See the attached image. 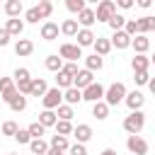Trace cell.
<instances>
[{"label":"cell","mask_w":155,"mask_h":155,"mask_svg":"<svg viewBox=\"0 0 155 155\" xmlns=\"http://www.w3.org/2000/svg\"><path fill=\"white\" fill-rule=\"evenodd\" d=\"M63 70L68 73V75H75L80 68H78V61H68V63H63Z\"/></svg>","instance_id":"c3c4849f"},{"label":"cell","mask_w":155,"mask_h":155,"mask_svg":"<svg viewBox=\"0 0 155 155\" xmlns=\"http://www.w3.org/2000/svg\"><path fill=\"white\" fill-rule=\"evenodd\" d=\"M150 63H155V53H153V56H150Z\"/></svg>","instance_id":"680465c9"},{"label":"cell","mask_w":155,"mask_h":155,"mask_svg":"<svg viewBox=\"0 0 155 155\" xmlns=\"http://www.w3.org/2000/svg\"><path fill=\"white\" fill-rule=\"evenodd\" d=\"M58 31H61V27L56 22H44L41 24V39L44 41H56L58 39Z\"/></svg>","instance_id":"9c48e42d"},{"label":"cell","mask_w":155,"mask_h":155,"mask_svg":"<svg viewBox=\"0 0 155 155\" xmlns=\"http://www.w3.org/2000/svg\"><path fill=\"white\" fill-rule=\"evenodd\" d=\"M126 148H128L133 155H145V153H148V143H145V138L138 136V133H128V138H126Z\"/></svg>","instance_id":"3957f363"},{"label":"cell","mask_w":155,"mask_h":155,"mask_svg":"<svg viewBox=\"0 0 155 155\" xmlns=\"http://www.w3.org/2000/svg\"><path fill=\"white\" fill-rule=\"evenodd\" d=\"M92 46H94V53H99V56H107V53L111 51V41L104 39V36H97Z\"/></svg>","instance_id":"d4e9b609"},{"label":"cell","mask_w":155,"mask_h":155,"mask_svg":"<svg viewBox=\"0 0 155 155\" xmlns=\"http://www.w3.org/2000/svg\"><path fill=\"white\" fill-rule=\"evenodd\" d=\"M29 78H31V75H29L27 68H17V70L12 73V80H15V82H17V80H29Z\"/></svg>","instance_id":"f6af8a7d"},{"label":"cell","mask_w":155,"mask_h":155,"mask_svg":"<svg viewBox=\"0 0 155 155\" xmlns=\"http://www.w3.org/2000/svg\"><path fill=\"white\" fill-rule=\"evenodd\" d=\"M48 90V85H46V80L44 78H31V97H44V92Z\"/></svg>","instance_id":"7402d4cb"},{"label":"cell","mask_w":155,"mask_h":155,"mask_svg":"<svg viewBox=\"0 0 155 155\" xmlns=\"http://www.w3.org/2000/svg\"><path fill=\"white\" fill-rule=\"evenodd\" d=\"M10 36H12V34L2 27V29H0V46H7V44H10Z\"/></svg>","instance_id":"f907efd6"},{"label":"cell","mask_w":155,"mask_h":155,"mask_svg":"<svg viewBox=\"0 0 155 155\" xmlns=\"http://www.w3.org/2000/svg\"><path fill=\"white\" fill-rule=\"evenodd\" d=\"M99 155H116V150H114V148H104Z\"/></svg>","instance_id":"11a10c76"},{"label":"cell","mask_w":155,"mask_h":155,"mask_svg":"<svg viewBox=\"0 0 155 155\" xmlns=\"http://www.w3.org/2000/svg\"><path fill=\"white\" fill-rule=\"evenodd\" d=\"M65 7H68V12L78 15L80 10H85V7H87V2H85V0H65Z\"/></svg>","instance_id":"8d00e7d4"},{"label":"cell","mask_w":155,"mask_h":155,"mask_svg":"<svg viewBox=\"0 0 155 155\" xmlns=\"http://www.w3.org/2000/svg\"><path fill=\"white\" fill-rule=\"evenodd\" d=\"M131 46L136 48V53H145L150 48V39L145 34H136V36H131Z\"/></svg>","instance_id":"4fadbf2b"},{"label":"cell","mask_w":155,"mask_h":155,"mask_svg":"<svg viewBox=\"0 0 155 155\" xmlns=\"http://www.w3.org/2000/svg\"><path fill=\"white\" fill-rule=\"evenodd\" d=\"M58 56L63 61H78V58H82V46H78V44H61Z\"/></svg>","instance_id":"8992f818"},{"label":"cell","mask_w":155,"mask_h":155,"mask_svg":"<svg viewBox=\"0 0 155 155\" xmlns=\"http://www.w3.org/2000/svg\"><path fill=\"white\" fill-rule=\"evenodd\" d=\"M136 24H138V34H148V31H153V29H155V17L145 15V17L136 19Z\"/></svg>","instance_id":"cb8c5ba5"},{"label":"cell","mask_w":155,"mask_h":155,"mask_svg":"<svg viewBox=\"0 0 155 155\" xmlns=\"http://www.w3.org/2000/svg\"><path fill=\"white\" fill-rule=\"evenodd\" d=\"M17 128H19V126H17L15 121H5V124L0 126V133H2V136H15Z\"/></svg>","instance_id":"60d3db41"},{"label":"cell","mask_w":155,"mask_h":155,"mask_svg":"<svg viewBox=\"0 0 155 155\" xmlns=\"http://www.w3.org/2000/svg\"><path fill=\"white\" fill-rule=\"evenodd\" d=\"M2 10H5L7 17H19L22 15V0H7L2 5Z\"/></svg>","instance_id":"603a6c76"},{"label":"cell","mask_w":155,"mask_h":155,"mask_svg":"<svg viewBox=\"0 0 155 155\" xmlns=\"http://www.w3.org/2000/svg\"><path fill=\"white\" fill-rule=\"evenodd\" d=\"M99 99H104V87L99 82H90L82 90V102H99Z\"/></svg>","instance_id":"52a82bcc"},{"label":"cell","mask_w":155,"mask_h":155,"mask_svg":"<svg viewBox=\"0 0 155 155\" xmlns=\"http://www.w3.org/2000/svg\"><path fill=\"white\" fill-rule=\"evenodd\" d=\"M136 85H148V80H150V75H148V70H136Z\"/></svg>","instance_id":"bcb514c9"},{"label":"cell","mask_w":155,"mask_h":155,"mask_svg":"<svg viewBox=\"0 0 155 155\" xmlns=\"http://www.w3.org/2000/svg\"><path fill=\"white\" fill-rule=\"evenodd\" d=\"M107 24H109L114 31H116V29H124V24H126V17H124V15H119V12H114V15L109 17V22H107Z\"/></svg>","instance_id":"836d02e7"},{"label":"cell","mask_w":155,"mask_h":155,"mask_svg":"<svg viewBox=\"0 0 155 155\" xmlns=\"http://www.w3.org/2000/svg\"><path fill=\"white\" fill-rule=\"evenodd\" d=\"M124 102H126V107L133 111V109H140L143 104H145V97L138 92V90H133V92H126V97H124Z\"/></svg>","instance_id":"30bf717a"},{"label":"cell","mask_w":155,"mask_h":155,"mask_svg":"<svg viewBox=\"0 0 155 155\" xmlns=\"http://www.w3.org/2000/svg\"><path fill=\"white\" fill-rule=\"evenodd\" d=\"M44 65H46V68H48L51 73H58V70L63 68V58H61V56H56V53H53V56H46Z\"/></svg>","instance_id":"83f0119b"},{"label":"cell","mask_w":155,"mask_h":155,"mask_svg":"<svg viewBox=\"0 0 155 155\" xmlns=\"http://www.w3.org/2000/svg\"><path fill=\"white\" fill-rule=\"evenodd\" d=\"M90 82H94V75H92V70H87V68H82V70H78V73L73 75V87H78V90H85Z\"/></svg>","instance_id":"ba28073f"},{"label":"cell","mask_w":155,"mask_h":155,"mask_svg":"<svg viewBox=\"0 0 155 155\" xmlns=\"http://www.w3.org/2000/svg\"><path fill=\"white\" fill-rule=\"evenodd\" d=\"M10 109H12V111H24V109H27V94H17V97L10 102Z\"/></svg>","instance_id":"e575fe53"},{"label":"cell","mask_w":155,"mask_h":155,"mask_svg":"<svg viewBox=\"0 0 155 155\" xmlns=\"http://www.w3.org/2000/svg\"><path fill=\"white\" fill-rule=\"evenodd\" d=\"M78 46H92L94 44V34H92V29H87V27H82V29H78Z\"/></svg>","instance_id":"2e32d148"},{"label":"cell","mask_w":155,"mask_h":155,"mask_svg":"<svg viewBox=\"0 0 155 155\" xmlns=\"http://www.w3.org/2000/svg\"><path fill=\"white\" fill-rule=\"evenodd\" d=\"M136 5V0H116V7H121V10H131Z\"/></svg>","instance_id":"816d5d0a"},{"label":"cell","mask_w":155,"mask_h":155,"mask_svg":"<svg viewBox=\"0 0 155 155\" xmlns=\"http://www.w3.org/2000/svg\"><path fill=\"white\" fill-rule=\"evenodd\" d=\"M48 148H51V145H48L44 138H31V140H29V150H31V155H46Z\"/></svg>","instance_id":"ac0fdd59"},{"label":"cell","mask_w":155,"mask_h":155,"mask_svg":"<svg viewBox=\"0 0 155 155\" xmlns=\"http://www.w3.org/2000/svg\"><path fill=\"white\" fill-rule=\"evenodd\" d=\"M85 2H92V5H97V2H99V0H85Z\"/></svg>","instance_id":"6f0895ef"},{"label":"cell","mask_w":155,"mask_h":155,"mask_svg":"<svg viewBox=\"0 0 155 155\" xmlns=\"http://www.w3.org/2000/svg\"><path fill=\"white\" fill-rule=\"evenodd\" d=\"M136 5H138V7H150L153 0H136Z\"/></svg>","instance_id":"f5cc1de1"},{"label":"cell","mask_w":155,"mask_h":155,"mask_svg":"<svg viewBox=\"0 0 155 155\" xmlns=\"http://www.w3.org/2000/svg\"><path fill=\"white\" fill-rule=\"evenodd\" d=\"M92 116H94L97 121H104V119L109 116V104H107L104 99H99V102H92Z\"/></svg>","instance_id":"5bb4252c"},{"label":"cell","mask_w":155,"mask_h":155,"mask_svg":"<svg viewBox=\"0 0 155 155\" xmlns=\"http://www.w3.org/2000/svg\"><path fill=\"white\" fill-rule=\"evenodd\" d=\"M15 87H17L22 94H29V92H31V78H29V80H17Z\"/></svg>","instance_id":"7bdbcfd3"},{"label":"cell","mask_w":155,"mask_h":155,"mask_svg":"<svg viewBox=\"0 0 155 155\" xmlns=\"http://www.w3.org/2000/svg\"><path fill=\"white\" fill-rule=\"evenodd\" d=\"M53 128H56V133H61V136H70V133H73V124L65 121V119H58Z\"/></svg>","instance_id":"d6a6232c"},{"label":"cell","mask_w":155,"mask_h":155,"mask_svg":"<svg viewBox=\"0 0 155 155\" xmlns=\"http://www.w3.org/2000/svg\"><path fill=\"white\" fill-rule=\"evenodd\" d=\"M5 29H7L12 36H19V34L24 31V22H22L19 17H10V19H7V24H5Z\"/></svg>","instance_id":"ffe728a7"},{"label":"cell","mask_w":155,"mask_h":155,"mask_svg":"<svg viewBox=\"0 0 155 155\" xmlns=\"http://www.w3.org/2000/svg\"><path fill=\"white\" fill-rule=\"evenodd\" d=\"M41 102H44V109H56V107L63 102V92H61V87H51V90H46L44 97H41Z\"/></svg>","instance_id":"5b68a950"},{"label":"cell","mask_w":155,"mask_h":155,"mask_svg":"<svg viewBox=\"0 0 155 155\" xmlns=\"http://www.w3.org/2000/svg\"><path fill=\"white\" fill-rule=\"evenodd\" d=\"M17 94H22V92H19V90H17L15 85H12L10 90H5V92H0V97H2V102H7V104H10V102H12V99H15Z\"/></svg>","instance_id":"b9f144b4"},{"label":"cell","mask_w":155,"mask_h":155,"mask_svg":"<svg viewBox=\"0 0 155 155\" xmlns=\"http://www.w3.org/2000/svg\"><path fill=\"white\" fill-rule=\"evenodd\" d=\"M114 12H116V2L114 0H99L97 10H94V17H97V22H109V17Z\"/></svg>","instance_id":"277c9868"},{"label":"cell","mask_w":155,"mask_h":155,"mask_svg":"<svg viewBox=\"0 0 155 155\" xmlns=\"http://www.w3.org/2000/svg\"><path fill=\"white\" fill-rule=\"evenodd\" d=\"M124 97H126V85H124V82H111V85L104 90V102H107L109 107H116L119 102H124Z\"/></svg>","instance_id":"7a4b0ae2"},{"label":"cell","mask_w":155,"mask_h":155,"mask_svg":"<svg viewBox=\"0 0 155 155\" xmlns=\"http://www.w3.org/2000/svg\"><path fill=\"white\" fill-rule=\"evenodd\" d=\"M148 90L155 94V78H150V80H148Z\"/></svg>","instance_id":"db71d44e"},{"label":"cell","mask_w":155,"mask_h":155,"mask_svg":"<svg viewBox=\"0 0 155 155\" xmlns=\"http://www.w3.org/2000/svg\"><path fill=\"white\" fill-rule=\"evenodd\" d=\"M36 7H39V15H41V19H48V17L53 15V5H51V2H39Z\"/></svg>","instance_id":"ab89813d"},{"label":"cell","mask_w":155,"mask_h":155,"mask_svg":"<svg viewBox=\"0 0 155 155\" xmlns=\"http://www.w3.org/2000/svg\"><path fill=\"white\" fill-rule=\"evenodd\" d=\"M56 116L70 121V119L75 116V114H73V104H58V107H56Z\"/></svg>","instance_id":"1f68e13d"},{"label":"cell","mask_w":155,"mask_h":155,"mask_svg":"<svg viewBox=\"0 0 155 155\" xmlns=\"http://www.w3.org/2000/svg\"><path fill=\"white\" fill-rule=\"evenodd\" d=\"M114 2H116V0H114Z\"/></svg>","instance_id":"6125c7cd"},{"label":"cell","mask_w":155,"mask_h":155,"mask_svg":"<svg viewBox=\"0 0 155 155\" xmlns=\"http://www.w3.org/2000/svg\"><path fill=\"white\" fill-rule=\"evenodd\" d=\"M70 85H73V75H68V73L61 68V70L56 73V87H63V90H65V87H70Z\"/></svg>","instance_id":"4dcf8cb0"},{"label":"cell","mask_w":155,"mask_h":155,"mask_svg":"<svg viewBox=\"0 0 155 155\" xmlns=\"http://www.w3.org/2000/svg\"><path fill=\"white\" fill-rule=\"evenodd\" d=\"M51 148H58V150H68L70 148V143H68V136H61V133H56V136H51V143H48Z\"/></svg>","instance_id":"f1b7e54d"},{"label":"cell","mask_w":155,"mask_h":155,"mask_svg":"<svg viewBox=\"0 0 155 155\" xmlns=\"http://www.w3.org/2000/svg\"><path fill=\"white\" fill-rule=\"evenodd\" d=\"M78 19H63V24H61V31L65 34V36H75L78 34Z\"/></svg>","instance_id":"f546056e"},{"label":"cell","mask_w":155,"mask_h":155,"mask_svg":"<svg viewBox=\"0 0 155 155\" xmlns=\"http://www.w3.org/2000/svg\"><path fill=\"white\" fill-rule=\"evenodd\" d=\"M68 153L70 155H87V148H85V143H75L68 148Z\"/></svg>","instance_id":"7dc6e473"},{"label":"cell","mask_w":155,"mask_h":155,"mask_svg":"<svg viewBox=\"0 0 155 155\" xmlns=\"http://www.w3.org/2000/svg\"><path fill=\"white\" fill-rule=\"evenodd\" d=\"M27 131H29V136H31V138H41V136L46 133V126H44V124H39V121H34V124H29V126H27Z\"/></svg>","instance_id":"d590c367"},{"label":"cell","mask_w":155,"mask_h":155,"mask_svg":"<svg viewBox=\"0 0 155 155\" xmlns=\"http://www.w3.org/2000/svg\"><path fill=\"white\" fill-rule=\"evenodd\" d=\"M12 138H15L19 145H29V140H31V136H29V131H27V128H17V133H15Z\"/></svg>","instance_id":"74e56055"},{"label":"cell","mask_w":155,"mask_h":155,"mask_svg":"<svg viewBox=\"0 0 155 155\" xmlns=\"http://www.w3.org/2000/svg\"><path fill=\"white\" fill-rule=\"evenodd\" d=\"M56 121H58V116H56V111H53V109H44V111L39 114V124H44L46 128L56 126Z\"/></svg>","instance_id":"4316f807"},{"label":"cell","mask_w":155,"mask_h":155,"mask_svg":"<svg viewBox=\"0 0 155 155\" xmlns=\"http://www.w3.org/2000/svg\"><path fill=\"white\" fill-rule=\"evenodd\" d=\"M63 99H65V104H80L82 102V90H78V87H65V92H63Z\"/></svg>","instance_id":"e0dca14e"},{"label":"cell","mask_w":155,"mask_h":155,"mask_svg":"<svg viewBox=\"0 0 155 155\" xmlns=\"http://www.w3.org/2000/svg\"><path fill=\"white\" fill-rule=\"evenodd\" d=\"M73 136L78 138V143H87L92 138V128L87 124H78V126H73Z\"/></svg>","instance_id":"9a60e30c"},{"label":"cell","mask_w":155,"mask_h":155,"mask_svg":"<svg viewBox=\"0 0 155 155\" xmlns=\"http://www.w3.org/2000/svg\"><path fill=\"white\" fill-rule=\"evenodd\" d=\"M109 41H111V46H116V48H128V46H131V34H126L124 29H116Z\"/></svg>","instance_id":"8fae6325"},{"label":"cell","mask_w":155,"mask_h":155,"mask_svg":"<svg viewBox=\"0 0 155 155\" xmlns=\"http://www.w3.org/2000/svg\"><path fill=\"white\" fill-rule=\"evenodd\" d=\"M10 155H15V153H10Z\"/></svg>","instance_id":"94428289"},{"label":"cell","mask_w":155,"mask_h":155,"mask_svg":"<svg viewBox=\"0 0 155 155\" xmlns=\"http://www.w3.org/2000/svg\"><path fill=\"white\" fill-rule=\"evenodd\" d=\"M102 65H104V56H99V53H92V56H87L85 58V68L87 70H102Z\"/></svg>","instance_id":"44dd1931"},{"label":"cell","mask_w":155,"mask_h":155,"mask_svg":"<svg viewBox=\"0 0 155 155\" xmlns=\"http://www.w3.org/2000/svg\"><path fill=\"white\" fill-rule=\"evenodd\" d=\"M12 85H15V80H12V78H2V75H0V92H5V90H10Z\"/></svg>","instance_id":"681fc988"},{"label":"cell","mask_w":155,"mask_h":155,"mask_svg":"<svg viewBox=\"0 0 155 155\" xmlns=\"http://www.w3.org/2000/svg\"><path fill=\"white\" fill-rule=\"evenodd\" d=\"M124 31H126V34H131V36H136V34H138V24H136V19H126Z\"/></svg>","instance_id":"ee69618b"},{"label":"cell","mask_w":155,"mask_h":155,"mask_svg":"<svg viewBox=\"0 0 155 155\" xmlns=\"http://www.w3.org/2000/svg\"><path fill=\"white\" fill-rule=\"evenodd\" d=\"M131 68H133V73H136V70H148V68H150V58H148L145 53H136V56L131 58Z\"/></svg>","instance_id":"d6986e66"},{"label":"cell","mask_w":155,"mask_h":155,"mask_svg":"<svg viewBox=\"0 0 155 155\" xmlns=\"http://www.w3.org/2000/svg\"><path fill=\"white\" fill-rule=\"evenodd\" d=\"M143 126H145V114H143L140 109H133V111L124 119V131H126V133H140Z\"/></svg>","instance_id":"6da1fadb"},{"label":"cell","mask_w":155,"mask_h":155,"mask_svg":"<svg viewBox=\"0 0 155 155\" xmlns=\"http://www.w3.org/2000/svg\"><path fill=\"white\" fill-rule=\"evenodd\" d=\"M24 19H27L29 24H39V19H41V15H39V7H29V10L24 12Z\"/></svg>","instance_id":"f35d334b"},{"label":"cell","mask_w":155,"mask_h":155,"mask_svg":"<svg viewBox=\"0 0 155 155\" xmlns=\"http://www.w3.org/2000/svg\"><path fill=\"white\" fill-rule=\"evenodd\" d=\"M46 155H63V150H58V148H48Z\"/></svg>","instance_id":"9f6ffc18"},{"label":"cell","mask_w":155,"mask_h":155,"mask_svg":"<svg viewBox=\"0 0 155 155\" xmlns=\"http://www.w3.org/2000/svg\"><path fill=\"white\" fill-rule=\"evenodd\" d=\"M39 2H51V0H39Z\"/></svg>","instance_id":"91938a15"},{"label":"cell","mask_w":155,"mask_h":155,"mask_svg":"<svg viewBox=\"0 0 155 155\" xmlns=\"http://www.w3.org/2000/svg\"><path fill=\"white\" fill-rule=\"evenodd\" d=\"M94 22H97V17H94V10H92V7H85V10L78 12V24H82V27L90 29Z\"/></svg>","instance_id":"7c38bea8"},{"label":"cell","mask_w":155,"mask_h":155,"mask_svg":"<svg viewBox=\"0 0 155 155\" xmlns=\"http://www.w3.org/2000/svg\"><path fill=\"white\" fill-rule=\"evenodd\" d=\"M31 51H34V44H31L29 39H19V41L15 44V53H17V56H31Z\"/></svg>","instance_id":"484cf974"}]
</instances>
